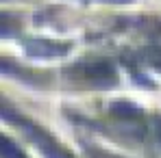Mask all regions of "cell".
Wrapping results in <instances>:
<instances>
[{"label": "cell", "instance_id": "cell-2", "mask_svg": "<svg viewBox=\"0 0 161 158\" xmlns=\"http://www.w3.org/2000/svg\"><path fill=\"white\" fill-rule=\"evenodd\" d=\"M9 18H4V15H0V35H4V33H9Z\"/></svg>", "mask_w": 161, "mask_h": 158}, {"label": "cell", "instance_id": "cell-1", "mask_svg": "<svg viewBox=\"0 0 161 158\" xmlns=\"http://www.w3.org/2000/svg\"><path fill=\"white\" fill-rule=\"evenodd\" d=\"M0 158H24V156H22V152H20L9 139H4V136L0 134Z\"/></svg>", "mask_w": 161, "mask_h": 158}]
</instances>
